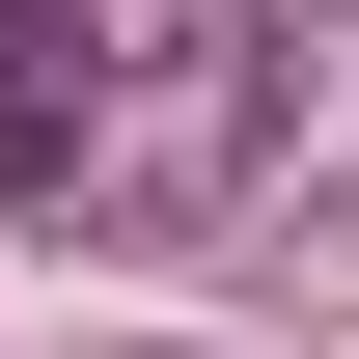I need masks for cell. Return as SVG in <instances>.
Instances as JSON below:
<instances>
[{"instance_id": "1", "label": "cell", "mask_w": 359, "mask_h": 359, "mask_svg": "<svg viewBox=\"0 0 359 359\" xmlns=\"http://www.w3.org/2000/svg\"><path fill=\"white\" fill-rule=\"evenodd\" d=\"M111 166V83H83V0H0V194H83Z\"/></svg>"}]
</instances>
